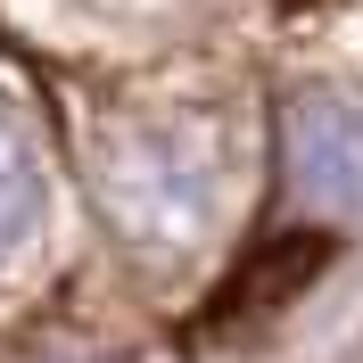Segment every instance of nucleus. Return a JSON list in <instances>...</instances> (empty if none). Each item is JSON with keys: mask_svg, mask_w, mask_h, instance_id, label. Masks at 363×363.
<instances>
[{"mask_svg": "<svg viewBox=\"0 0 363 363\" xmlns=\"http://www.w3.org/2000/svg\"><path fill=\"white\" fill-rule=\"evenodd\" d=\"M33 206H42V190H33V149H25L17 116L0 108V264H9V248L25 240Z\"/></svg>", "mask_w": 363, "mask_h": 363, "instance_id": "f257e3e1", "label": "nucleus"}]
</instances>
